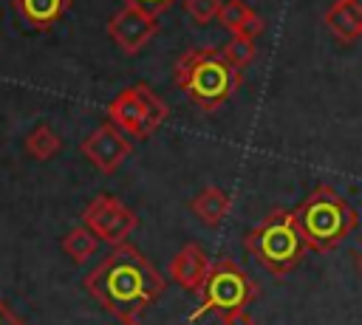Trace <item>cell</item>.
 <instances>
[{
	"mask_svg": "<svg viewBox=\"0 0 362 325\" xmlns=\"http://www.w3.org/2000/svg\"><path fill=\"white\" fill-rule=\"evenodd\" d=\"M82 285L105 311L122 322H136V317L161 297L164 277L136 246L122 243L110 249L90 274H85Z\"/></svg>",
	"mask_w": 362,
	"mask_h": 325,
	"instance_id": "obj_1",
	"label": "cell"
},
{
	"mask_svg": "<svg viewBox=\"0 0 362 325\" xmlns=\"http://www.w3.org/2000/svg\"><path fill=\"white\" fill-rule=\"evenodd\" d=\"M173 79L201 110L221 107L240 88V71L226 62L221 48H192L181 54Z\"/></svg>",
	"mask_w": 362,
	"mask_h": 325,
	"instance_id": "obj_2",
	"label": "cell"
},
{
	"mask_svg": "<svg viewBox=\"0 0 362 325\" xmlns=\"http://www.w3.org/2000/svg\"><path fill=\"white\" fill-rule=\"evenodd\" d=\"M294 218H297L305 246L317 254L339 249L345 243V237L356 229V212L328 184L314 187L305 195V201L294 209Z\"/></svg>",
	"mask_w": 362,
	"mask_h": 325,
	"instance_id": "obj_3",
	"label": "cell"
},
{
	"mask_svg": "<svg viewBox=\"0 0 362 325\" xmlns=\"http://www.w3.org/2000/svg\"><path fill=\"white\" fill-rule=\"evenodd\" d=\"M246 252L274 277H283L288 271H294L303 260V254L308 252L297 218L288 209H274L269 212L246 237H243Z\"/></svg>",
	"mask_w": 362,
	"mask_h": 325,
	"instance_id": "obj_4",
	"label": "cell"
},
{
	"mask_svg": "<svg viewBox=\"0 0 362 325\" xmlns=\"http://www.w3.org/2000/svg\"><path fill=\"white\" fill-rule=\"evenodd\" d=\"M201 300L198 308L192 311V322L201 319L204 314L215 311L221 314H232V311H246V305L257 297V285L252 283V277L232 260V257H218L206 274V283L201 285Z\"/></svg>",
	"mask_w": 362,
	"mask_h": 325,
	"instance_id": "obj_5",
	"label": "cell"
},
{
	"mask_svg": "<svg viewBox=\"0 0 362 325\" xmlns=\"http://www.w3.org/2000/svg\"><path fill=\"white\" fill-rule=\"evenodd\" d=\"M170 107L147 88V85H130L119 90L107 105V119L116 124L127 138H147L153 130L161 127Z\"/></svg>",
	"mask_w": 362,
	"mask_h": 325,
	"instance_id": "obj_6",
	"label": "cell"
},
{
	"mask_svg": "<svg viewBox=\"0 0 362 325\" xmlns=\"http://www.w3.org/2000/svg\"><path fill=\"white\" fill-rule=\"evenodd\" d=\"M82 226H88V229L99 237V243H107L110 249H116V246L127 243V237L136 232L139 218H136V212L127 209L119 198L102 192V195H96V198L85 206V212H82Z\"/></svg>",
	"mask_w": 362,
	"mask_h": 325,
	"instance_id": "obj_7",
	"label": "cell"
},
{
	"mask_svg": "<svg viewBox=\"0 0 362 325\" xmlns=\"http://www.w3.org/2000/svg\"><path fill=\"white\" fill-rule=\"evenodd\" d=\"M133 144L130 138L116 127V124H102L96 127L85 141H82V155L102 172V175H110L122 167V161L130 155Z\"/></svg>",
	"mask_w": 362,
	"mask_h": 325,
	"instance_id": "obj_8",
	"label": "cell"
},
{
	"mask_svg": "<svg viewBox=\"0 0 362 325\" xmlns=\"http://www.w3.org/2000/svg\"><path fill=\"white\" fill-rule=\"evenodd\" d=\"M156 31H158L156 17L136 6H124L107 20V34L124 54H139L156 37Z\"/></svg>",
	"mask_w": 362,
	"mask_h": 325,
	"instance_id": "obj_9",
	"label": "cell"
},
{
	"mask_svg": "<svg viewBox=\"0 0 362 325\" xmlns=\"http://www.w3.org/2000/svg\"><path fill=\"white\" fill-rule=\"evenodd\" d=\"M212 268L209 254L198 243H187L173 260H170V280L181 285L184 291H201L206 283V274Z\"/></svg>",
	"mask_w": 362,
	"mask_h": 325,
	"instance_id": "obj_10",
	"label": "cell"
},
{
	"mask_svg": "<svg viewBox=\"0 0 362 325\" xmlns=\"http://www.w3.org/2000/svg\"><path fill=\"white\" fill-rule=\"evenodd\" d=\"M218 23H221L226 31H232V37H249V40H255V37H260V31H263L260 14H257L249 3H243V0H226V3L221 6Z\"/></svg>",
	"mask_w": 362,
	"mask_h": 325,
	"instance_id": "obj_11",
	"label": "cell"
},
{
	"mask_svg": "<svg viewBox=\"0 0 362 325\" xmlns=\"http://www.w3.org/2000/svg\"><path fill=\"white\" fill-rule=\"evenodd\" d=\"M14 8L25 25L34 31H48L71 8V0H14Z\"/></svg>",
	"mask_w": 362,
	"mask_h": 325,
	"instance_id": "obj_12",
	"label": "cell"
},
{
	"mask_svg": "<svg viewBox=\"0 0 362 325\" xmlns=\"http://www.w3.org/2000/svg\"><path fill=\"white\" fill-rule=\"evenodd\" d=\"M229 209H232V198H229L221 187H215V184L204 187V189L189 201V212H192L204 226H218V223L229 215Z\"/></svg>",
	"mask_w": 362,
	"mask_h": 325,
	"instance_id": "obj_13",
	"label": "cell"
},
{
	"mask_svg": "<svg viewBox=\"0 0 362 325\" xmlns=\"http://www.w3.org/2000/svg\"><path fill=\"white\" fill-rule=\"evenodd\" d=\"M322 23H325V28H328L339 42H354V40L362 37V20H359L345 3H339V0H334V3L325 8Z\"/></svg>",
	"mask_w": 362,
	"mask_h": 325,
	"instance_id": "obj_14",
	"label": "cell"
},
{
	"mask_svg": "<svg viewBox=\"0 0 362 325\" xmlns=\"http://www.w3.org/2000/svg\"><path fill=\"white\" fill-rule=\"evenodd\" d=\"M23 147H25V153H28L31 158L48 161V158H54V155L62 150V138H59L48 124H37V127L25 136Z\"/></svg>",
	"mask_w": 362,
	"mask_h": 325,
	"instance_id": "obj_15",
	"label": "cell"
},
{
	"mask_svg": "<svg viewBox=\"0 0 362 325\" xmlns=\"http://www.w3.org/2000/svg\"><path fill=\"white\" fill-rule=\"evenodd\" d=\"M96 246H99V237H96L88 226H76V229H71V232L62 237V252H65L74 263H88V260L96 254Z\"/></svg>",
	"mask_w": 362,
	"mask_h": 325,
	"instance_id": "obj_16",
	"label": "cell"
},
{
	"mask_svg": "<svg viewBox=\"0 0 362 325\" xmlns=\"http://www.w3.org/2000/svg\"><path fill=\"white\" fill-rule=\"evenodd\" d=\"M221 51H223L226 62H229L232 68H238V71H243L246 65H252V62H255V57H257L255 40H249V37H232Z\"/></svg>",
	"mask_w": 362,
	"mask_h": 325,
	"instance_id": "obj_17",
	"label": "cell"
},
{
	"mask_svg": "<svg viewBox=\"0 0 362 325\" xmlns=\"http://www.w3.org/2000/svg\"><path fill=\"white\" fill-rule=\"evenodd\" d=\"M221 6H223L221 0H184L187 14H189V17H192V23H198V25H206V23L218 20Z\"/></svg>",
	"mask_w": 362,
	"mask_h": 325,
	"instance_id": "obj_18",
	"label": "cell"
},
{
	"mask_svg": "<svg viewBox=\"0 0 362 325\" xmlns=\"http://www.w3.org/2000/svg\"><path fill=\"white\" fill-rule=\"evenodd\" d=\"M127 6H136V8H141V11H147V14H161V11H167L175 0H124Z\"/></svg>",
	"mask_w": 362,
	"mask_h": 325,
	"instance_id": "obj_19",
	"label": "cell"
},
{
	"mask_svg": "<svg viewBox=\"0 0 362 325\" xmlns=\"http://www.w3.org/2000/svg\"><path fill=\"white\" fill-rule=\"evenodd\" d=\"M218 325H255V319L246 311H232V314H221Z\"/></svg>",
	"mask_w": 362,
	"mask_h": 325,
	"instance_id": "obj_20",
	"label": "cell"
},
{
	"mask_svg": "<svg viewBox=\"0 0 362 325\" xmlns=\"http://www.w3.org/2000/svg\"><path fill=\"white\" fill-rule=\"evenodd\" d=\"M0 325H23V319H20L3 300H0Z\"/></svg>",
	"mask_w": 362,
	"mask_h": 325,
	"instance_id": "obj_21",
	"label": "cell"
},
{
	"mask_svg": "<svg viewBox=\"0 0 362 325\" xmlns=\"http://www.w3.org/2000/svg\"><path fill=\"white\" fill-rule=\"evenodd\" d=\"M339 3H345V6H348V8L362 20V0H339Z\"/></svg>",
	"mask_w": 362,
	"mask_h": 325,
	"instance_id": "obj_22",
	"label": "cell"
},
{
	"mask_svg": "<svg viewBox=\"0 0 362 325\" xmlns=\"http://www.w3.org/2000/svg\"><path fill=\"white\" fill-rule=\"evenodd\" d=\"M356 266H359V271H362V252H359V257H356Z\"/></svg>",
	"mask_w": 362,
	"mask_h": 325,
	"instance_id": "obj_23",
	"label": "cell"
}]
</instances>
